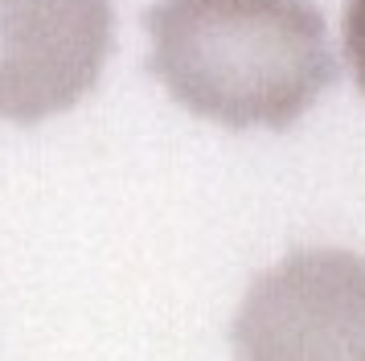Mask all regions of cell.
I'll return each mask as SVG.
<instances>
[{"label": "cell", "mask_w": 365, "mask_h": 361, "mask_svg": "<svg viewBox=\"0 0 365 361\" xmlns=\"http://www.w3.org/2000/svg\"><path fill=\"white\" fill-rule=\"evenodd\" d=\"M144 25L148 70L226 128H292L336 78L312 0H156Z\"/></svg>", "instance_id": "obj_1"}, {"label": "cell", "mask_w": 365, "mask_h": 361, "mask_svg": "<svg viewBox=\"0 0 365 361\" xmlns=\"http://www.w3.org/2000/svg\"><path fill=\"white\" fill-rule=\"evenodd\" d=\"M234 361H365V259L320 246L263 271L234 316Z\"/></svg>", "instance_id": "obj_2"}, {"label": "cell", "mask_w": 365, "mask_h": 361, "mask_svg": "<svg viewBox=\"0 0 365 361\" xmlns=\"http://www.w3.org/2000/svg\"><path fill=\"white\" fill-rule=\"evenodd\" d=\"M111 41V0H0V119L41 123L74 107Z\"/></svg>", "instance_id": "obj_3"}, {"label": "cell", "mask_w": 365, "mask_h": 361, "mask_svg": "<svg viewBox=\"0 0 365 361\" xmlns=\"http://www.w3.org/2000/svg\"><path fill=\"white\" fill-rule=\"evenodd\" d=\"M345 58L365 95V0H349L345 4Z\"/></svg>", "instance_id": "obj_4"}]
</instances>
